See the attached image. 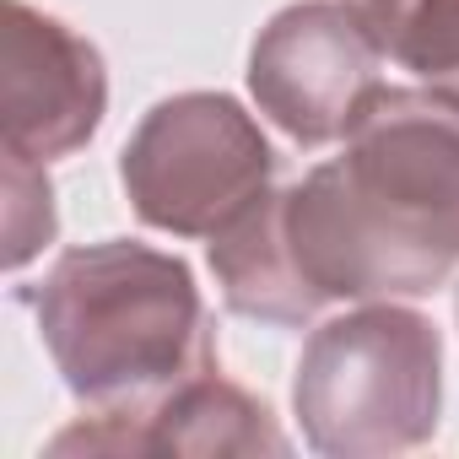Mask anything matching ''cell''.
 Returning a JSON list of instances; mask_svg holds the SVG:
<instances>
[{"mask_svg": "<svg viewBox=\"0 0 459 459\" xmlns=\"http://www.w3.org/2000/svg\"><path fill=\"white\" fill-rule=\"evenodd\" d=\"M287 233L319 298H421L459 265V114L384 87L346 152L287 189Z\"/></svg>", "mask_w": 459, "mask_h": 459, "instance_id": "6da1fadb", "label": "cell"}, {"mask_svg": "<svg viewBox=\"0 0 459 459\" xmlns=\"http://www.w3.org/2000/svg\"><path fill=\"white\" fill-rule=\"evenodd\" d=\"M33 308L55 368L92 411L152 405L216 368L189 265L130 238L60 255Z\"/></svg>", "mask_w": 459, "mask_h": 459, "instance_id": "7a4b0ae2", "label": "cell"}, {"mask_svg": "<svg viewBox=\"0 0 459 459\" xmlns=\"http://www.w3.org/2000/svg\"><path fill=\"white\" fill-rule=\"evenodd\" d=\"M437 330L411 308H362L330 319L298 362V416L319 454L378 459L421 448L437 432Z\"/></svg>", "mask_w": 459, "mask_h": 459, "instance_id": "3957f363", "label": "cell"}, {"mask_svg": "<svg viewBox=\"0 0 459 459\" xmlns=\"http://www.w3.org/2000/svg\"><path fill=\"white\" fill-rule=\"evenodd\" d=\"M276 152L260 125L221 92L157 103L125 146L119 178L146 227L211 238L271 189Z\"/></svg>", "mask_w": 459, "mask_h": 459, "instance_id": "277c9868", "label": "cell"}, {"mask_svg": "<svg viewBox=\"0 0 459 459\" xmlns=\"http://www.w3.org/2000/svg\"><path fill=\"white\" fill-rule=\"evenodd\" d=\"M384 49L368 39L346 0H303L287 6L249 55L255 103L298 141H346L384 92Z\"/></svg>", "mask_w": 459, "mask_h": 459, "instance_id": "5b68a950", "label": "cell"}, {"mask_svg": "<svg viewBox=\"0 0 459 459\" xmlns=\"http://www.w3.org/2000/svg\"><path fill=\"white\" fill-rule=\"evenodd\" d=\"M0 87H6V152L39 162L87 146L108 103L98 49L60 17L33 12L28 0H6Z\"/></svg>", "mask_w": 459, "mask_h": 459, "instance_id": "8992f818", "label": "cell"}, {"mask_svg": "<svg viewBox=\"0 0 459 459\" xmlns=\"http://www.w3.org/2000/svg\"><path fill=\"white\" fill-rule=\"evenodd\" d=\"M287 454L271 411L211 373L135 411H92V427H65L49 454Z\"/></svg>", "mask_w": 459, "mask_h": 459, "instance_id": "52a82bcc", "label": "cell"}, {"mask_svg": "<svg viewBox=\"0 0 459 459\" xmlns=\"http://www.w3.org/2000/svg\"><path fill=\"white\" fill-rule=\"evenodd\" d=\"M211 271L221 303L260 325H308L325 308L287 233V195L271 189L255 205H244L221 233H211Z\"/></svg>", "mask_w": 459, "mask_h": 459, "instance_id": "ba28073f", "label": "cell"}, {"mask_svg": "<svg viewBox=\"0 0 459 459\" xmlns=\"http://www.w3.org/2000/svg\"><path fill=\"white\" fill-rule=\"evenodd\" d=\"M378 49L459 114V0H411Z\"/></svg>", "mask_w": 459, "mask_h": 459, "instance_id": "9c48e42d", "label": "cell"}, {"mask_svg": "<svg viewBox=\"0 0 459 459\" xmlns=\"http://www.w3.org/2000/svg\"><path fill=\"white\" fill-rule=\"evenodd\" d=\"M55 238V195L39 157L6 152V265L22 271Z\"/></svg>", "mask_w": 459, "mask_h": 459, "instance_id": "30bf717a", "label": "cell"}]
</instances>
